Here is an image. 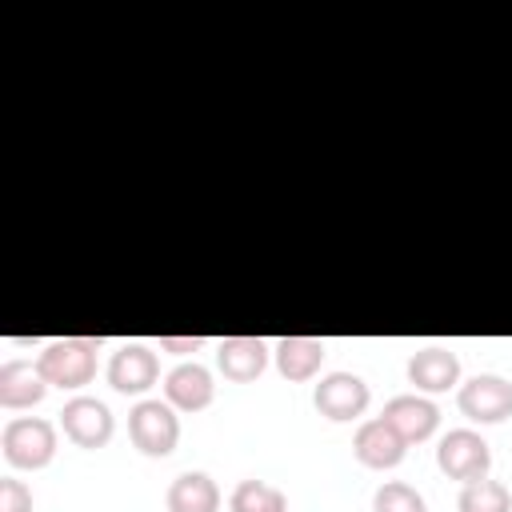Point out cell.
I'll list each match as a JSON object with an SVG mask.
<instances>
[{"label": "cell", "mask_w": 512, "mask_h": 512, "mask_svg": "<svg viewBox=\"0 0 512 512\" xmlns=\"http://www.w3.org/2000/svg\"><path fill=\"white\" fill-rule=\"evenodd\" d=\"M96 344L100 340L92 336H60L44 344L36 368L48 380V388H84L96 376Z\"/></svg>", "instance_id": "6da1fadb"}, {"label": "cell", "mask_w": 512, "mask_h": 512, "mask_svg": "<svg viewBox=\"0 0 512 512\" xmlns=\"http://www.w3.org/2000/svg\"><path fill=\"white\" fill-rule=\"evenodd\" d=\"M0 448H4V460L12 468H32L36 472L56 456V428L40 416H16V420L4 424Z\"/></svg>", "instance_id": "7a4b0ae2"}, {"label": "cell", "mask_w": 512, "mask_h": 512, "mask_svg": "<svg viewBox=\"0 0 512 512\" xmlns=\"http://www.w3.org/2000/svg\"><path fill=\"white\" fill-rule=\"evenodd\" d=\"M128 436L144 456H168L180 440V416L168 400H136L128 412Z\"/></svg>", "instance_id": "3957f363"}, {"label": "cell", "mask_w": 512, "mask_h": 512, "mask_svg": "<svg viewBox=\"0 0 512 512\" xmlns=\"http://www.w3.org/2000/svg\"><path fill=\"white\" fill-rule=\"evenodd\" d=\"M436 464H440V472H444L448 480L468 484V480L488 476V468H492V448H488V440H484L480 432H472V428H452V432H444L440 444H436Z\"/></svg>", "instance_id": "277c9868"}, {"label": "cell", "mask_w": 512, "mask_h": 512, "mask_svg": "<svg viewBox=\"0 0 512 512\" xmlns=\"http://www.w3.org/2000/svg\"><path fill=\"white\" fill-rule=\"evenodd\" d=\"M456 404L472 424H504L512 416V380L492 372L472 376L468 384H460Z\"/></svg>", "instance_id": "5b68a950"}, {"label": "cell", "mask_w": 512, "mask_h": 512, "mask_svg": "<svg viewBox=\"0 0 512 512\" xmlns=\"http://www.w3.org/2000/svg\"><path fill=\"white\" fill-rule=\"evenodd\" d=\"M368 400H372V392H368V384L356 372H328V376H320V384L312 392L316 412L328 416V420H336V424L364 416Z\"/></svg>", "instance_id": "8992f818"}, {"label": "cell", "mask_w": 512, "mask_h": 512, "mask_svg": "<svg viewBox=\"0 0 512 512\" xmlns=\"http://www.w3.org/2000/svg\"><path fill=\"white\" fill-rule=\"evenodd\" d=\"M60 428L76 448H104L112 440V412L96 396H72L60 408Z\"/></svg>", "instance_id": "52a82bcc"}, {"label": "cell", "mask_w": 512, "mask_h": 512, "mask_svg": "<svg viewBox=\"0 0 512 512\" xmlns=\"http://www.w3.org/2000/svg\"><path fill=\"white\" fill-rule=\"evenodd\" d=\"M160 380V360L148 344H120L108 360V384L124 396H144Z\"/></svg>", "instance_id": "ba28073f"}, {"label": "cell", "mask_w": 512, "mask_h": 512, "mask_svg": "<svg viewBox=\"0 0 512 512\" xmlns=\"http://www.w3.org/2000/svg\"><path fill=\"white\" fill-rule=\"evenodd\" d=\"M352 452H356V460H360L364 468L384 472V468H396V464L404 460L408 444L400 440V432H396L384 416H372V420H364V424L356 428V436H352Z\"/></svg>", "instance_id": "9c48e42d"}, {"label": "cell", "mask_w": 512, "mask_h": 512, "mask_svg": "<svg viewBox=\"0 0 512 512\" xmlns=\"http://www.w3.org/2000/svg\"><path fill=\"white\" fill-rule=\"evenodd\" d=\"M380 416L400 432V440H404V444H420V440H428V436L436 432V424H440V408H436L432 400L416 396V392L392 396V400L384 404V412H380Z\"/></svg>", "instance_id": "30bf717a"}, {"label": "cell", "mask_w": 512, "mask_h": 512, "mask_svg": "<svg viewBox=\"0 0 512 512\" xmlns=\"http://www.w3.org/2000/svg\"><path fill=\"white\" fill-rule=\"evenodd\" d=\"M212 396H216L212 372L204 364H196V360H184L164 376V400L172 408H180V412H200V408L212 404Z\"/></svg>", "instance_id": "8fae6325"}, {"label": "cell", "mask_w": 512, "mask_h": 512, "mask_svg": "<svg viewBox=\"0 0 512 512\" xmlns=\"http://www.w3.org/2000/svg\"><path fill=\"white\" fill-rule=\"evenodd\" d=\"M216 364H220L224 380L252 384L268 368V344L260 336H224L216 348Z\"/></svg>", "instance_id": "7c38bea8"}, {"label": "cell", "mask_w": 512, "mask_h": 512, "mask_svg": "<svg viewBox=\"0 0 512 512\" xmlns=\"http://www.w3.org/2000/svg\"><path fill=\"white\" fill-rule=\"evenodd\" d=\"M408 380L420 392H448L460 380V356L452 348H440V344L416 348L408 356Z\"/></svg>", "instance_id": "4fadbf2b"}, {"label": "cell", "mask_w": 512, "mask_h": 512, "mask_svg": "<svg viewBox=\"0 0 512 512\" xmlns=\"http://www.w3.org/2000/svg\"><path fill=\"white\" fill-rule=\"evenodd\" d=\"M48 392V380L32 360H8L0 364V408H32Z\"/></svg>", "instance_id": "5bb4252c"}, {"label": "cell", "mask_w": 512, "mask_h": 512, "mask_svg": "<svg viewBox=\"0 0 512 512\" xmlns=\"http://www.w3.org/2000/svg\"><path fill=\"white\" fill-rule=\"evenodd\" d=\"M272 356H276V368L284 380H312L328 352H324V340H316V336H284V340H276Z\"/></svg>", "instance_id": "9a60e30c"}, {"label": "cell", "mask_w": 512, "mask_h": 512, "mask_svg": "<svg viewBox=\"0 0 512 512\" xmlns=\"http://www.w3.org/2000/svg\"><path fill=\"white\" fill-rule=\"evenodd\" d=\"M168 512H220V488L208 472H180L168 484Z\"/></svg>", "instance_id": "2e32d148"}, {"label": "cell", "mask_w": 512, "mask_h": 512, "mask_svg": "<svg viewBox=\"0 0 512 512\" xmlns=\"http://www.w3.org/2000/svg\"><path fill=\"white\" fill-rule=\"evenodd\" d=\"M232 512H288V496L268 480H240L228 496Z\"/></svg>", "instance_id": "e0dca14e"}, {"label": "cell", "mask_w": 512, "mask_h": 512, "mask_svg": "<svg viewBox=\"0 0 512 512\" xmlns=\"http://www.w3.org/2000/svg\"><path fill=\"white\" fill-rule=\"evenodd\" d=\"M456 508L460 512H512V492H508V484L480 476V480H468L460 488Z\"/></svg>", "instance_id": "ac0fdd59"}, {"label": "cell", "mask_w": 512, "mask_h": 512, "mask_svg": "<svg viewBox=\"0 0 512 512\" xmlns=\"http://www.w3.org/2000/svg\"><path fill=\"white\" fill-rule=\"evenodd\" d=\"M372 512H428L424 496L404 480H384L372 496Z\"/></svg>", "instance_id": "d6986e66"}, {"label": "cell", "mask_w": 512, "mask_h": 512, "mask_svg": "<svg viewBox=\"0 0 512 512\" xmlns=\"http://www.w3.org/2000/svg\"><path fill=\"white\" fill-rule=\"evenodd\" d=\"M0 512H32V492L12 476L0 480Z\"/></svg>", "instance_id": "ffe728a7"}, {"label": "cell", "mask_w": 512, "mask_h": 512, "mask_svg": "<svg viewBox=\"0 0 512 512\" xmlns=\"http://www.w3.org/2000/svg\"><path fill=\"white\" fill-rule=\"evenodd\" d=\"M204 344V336H160L164 352H196Z\"/></svg>", "instance_id": "44dd1931"}]
</instances>
